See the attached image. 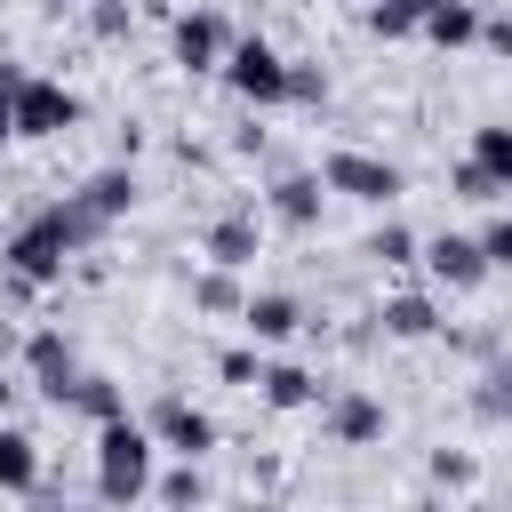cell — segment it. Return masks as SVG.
I'll use <instances>...</instances> for the list:
<instances>
[{
  "mask_svg": "<svg viewBox=\"0 0 512 512\" xmlns=\"http://www.w3.org/2000/svg\"><path fill=\"white\" fill-rule=\"evenodd\" d=\"M16 136V104H8V80H0V144Z\"/></svg>",
  "mask_w": 512,
  "mask_h": 512,
  "instance_id": "f1b7e54d",
  "label": "cell"
},
{
  "mask_svg": "<svg viewBox=\"0 0 512 512\" xmlns=\"http://www.w3.org/2000/svg\"><path fill=\"white\" fill-rule=\"evenodd\" d=\"M448 184H456V192H464V200H496V192H504V184H496V176H488V168H480V160H464V168H456V176H448Z\"/></svg>",
  "mask_w": 512,
  "mask_h": 512,
  "instance_id": "7402d4cb",
  "label": "cell"
},
{
  "mask_svg": "<svg viewBox=\"0 0 512 512\" xmlns=\"http://www.w3.org/2000/svg\"><path fill=\"white\" fill-rule=\"evenodd\" d=\"M320 184H328V192H352V200H392V192H400V168H392V160H368V152H336V160L320 168Z\"/></svg>",
  "mask_w": 512,
  "mask_h": 512,
  "instance_id": "5b68a950",
  "label": "cell"
},
{
  "mask_svg": "<svg viewBox=\"0 0 512 512\" xmlns=\"http://www.w3.org/2000/svg\"><path fill=\"white\" fill-rule=\"evenodd\" d=\"M152 488V432L128 424V416H104L96 424V496L104 504H136Z\"/></svg>",
  "mask_w": 512,
  "mask_h": 512,
  "instance_id": "7a4b0ae2",
  "label": "cell"
},
{
  "mask_svg": "<svg viewBox=\"0 0 512 512\" xmlns=\"http://www.w3.org/2000/svg\"><path fill=\"white\" fill-rule=\"evenodd\" d=\"M152 440H168L176 456H200V448H216V424H208L192 400H160V408H152Z\"/></svg>",
  "mask_w": 512,
  "mask_h": 512,
  "instance_id": "52a82bcc",
  "label": "cell"
},
{
  "mask_svg": "<svg viewBox=\"0 0 512 512\" xmlns=\"http://www.w3.org/2000/svg\"><path fill=\"white\" fill-rule=\"evenodd\" d=\"M224 80H232L248 104H280V96H288V64H280L264 40H240V48L224 56Z\"/></svg>",
  "mask_w": 512,
  "mask_h": 512,
  "instance_id": "277c9868",
  "label": "cell"
},
{
  "mask_svg": "<svg viewBox=\"0 0 512 512\" xmlns=\"http://www.w3.org/2000/svg\"><path fill=\"white\" fill-rule=\"evenodd\" d=\"M424 32H432L440 48H464V40H480V16H472L464 0H432V8H424Z\"/></svg>",
  "mask_w": 512,
  "mask_h": 512,
  "instance_id": "7c38bea8",
  "label": "cell"
},
{
  "mask_svg": "<svg viewBox=\"0 0 512 512\" xmlns=\"http://www.w3.org/2000/svg\"><path fill=\"white\" fill-rule=\"evenodd\" d=\"M224 56V24L216 16H176V64L184 72H216Z\"/></svg>",
  "mask_w": 512,
  "mask_h": 512,
  "instance_id": "ba28073f",
  "label": "cell"
},
{
  "mask_svg": "<svg viewBox=\"0 0 512 512\" xmlns=\"http://www.w3.org/2000/svg\"><path fill=\"white\" fill-rule=\"evenodd\" d=\"M272 208H280L288 224H312V216H320V176H280V184H272Z\"/></svg>",
  "mask_w": 512,
  "mask_h": 512,
  "instance_id": "9a60e30c",
  "label": "cell"
},
{
  "mask_svg": "<svg viewBox=\"0 0 512 512\" xmlns=\"http://www.w3.org/2000/svg\"><path fill=\"white\" fill-rule=\"evenodd\" d=\"M8 104H16V136H64L80 120L72 88H56V80H8Z\"/></svg>",
  "mask_w": 512,
  "mask_h": 512,
  "instance_id": "3957f363",
  "label": "cell"
},
{
  "mask_svg": "<svg viewBox=\"0 0 512 512\" xmlns=\"http://www.w3.org/2000/svg\"><path fill=\"white\" fill-rule=\"evenodd\" d=\"M224 376L232 384H256V352H224Z\"/></svg>",
  "mask_w": 512,
  "mask_h": 512,
  "instance_id": "4316f807",
  "label": "cell"
},
{
  "mask_svg": "<svg viewBox=\"0 0 512 512\" xmlns=\"http://www.w3.org/2000/svg\"><path fill=\"white\" fill-rule=\"evenodd\" d=\"M328 424H336V440H376V432H384V408H376V400H336Z\"/></svg>",
  "mask_w": 512,
  "mask_h": 512,
  "instance_id": "ac0fdd59",
  "label": "cell"
},
{
  "mask_svg": "<svg viewBox=\"0 0 512 512\" xmlns=\"http://www.w3.org/2000/svg\"><path fill=\"white\" fill-rule=\"evenodd\" d=\"M160 496H168V504H200V496H208V488H200V472H192V456H184V472H168V480H160Z\"/></svg>",
  "mask_w": 512,
  "mask_h": 512,
  "instance_id": "603a6c76",
  "label": "cell"
},
{
  "mask_svg": "<svg viewBox=\"0 0 512 512\" xmlns=\"http://www.w3.org/2000/svg\"><path fill=\"white\" fill-rule=\"evenodd\" d=\"M384 328L392 336H432V304L424 296H400V304H384Z\"/></svg>",
  "mask_w": 512,
  "mask_h": 512,
  "instance_id": "44dd1931",
  "label": "cell"
},
{
  "mask_svg": "<svg viewBox=\"0 0 512 512\" xmlns=\"http://www.w3.org/2000/svg\"><path fill=\"white\" fill-rule=\"evenodd\" d=\"M0 360H8V328H0Z\"/></svg>",
  "mask_w": 512,
  "mask_h": 512,
  "instance_id": "1f68e13d",
  "label": "cell"
},
{
  "mask_svg": "<svg viewBox=\"0 0 512 512\" xmlns=\"http://www.w3.org/2000/svg\"><path fill=\"white\" fill-rule=\"evenodd\" d=\"M424 8H432V0H376V8H368V24H376L384 40H400V32H416V24H424Z\"/></svg>",
  "mask_w": 512,
  "mask_h": 512,
  "instance_id": "ffe728a7",
  "label": "cell"
},
{
  "mask_svg": "<svg viewBox=\"0 0 512 512\" xmlns=\"http://www.w3.org/2000/svg\"><path fill=\"white\" fill-rule=\"evenodd\" d=\"M96 232H104V224H88V216H80V200H64V208H48L40 224H24V232L8 240V264H16V280H24V288H48V280L64 272V256H72L80 240H96Z\"/></svg>",
  "mask_w": 512,
  "mask_h": 512,
  "instance_id": "6da1fadb",
  "label": "cell"
},
{
  "mask_svg": "<svg viewBox=\"0 0 512 512\" xmlns=\"http://www.w3.org/2000/svg\"><path fill=\"white\" fill-rule=\"evenodd\" d=\"M8 392H16V384H8V376H0V408H8Z\"/></svg>",
  "mask_w": 512,
  "mask_h": 512,
  "instance_id": "f546056e",
  "label": "cell"
},
{
  "mask_svg": "<svg viewBox=\"0 0 512 512\" xmlns=\"http://www.w3.org/2000/svg\"><path fill=\"white\" fill-rule=\"evenodd\" d=\"M376 256H384V264H408V256H416V240H408L400 224H384V232H376Z\"/></svg>",
  "mask_w": 512,
  "mask_h": 512,
  "instance_id": "d4e9b609",
  "label": "cell"
},
{
  "mask_svg": "<svg viewBox=\"0 0 512 512\" xmlns=\"http://www.w3.org/2000/svg\"><path fill=\"white\" fill-rule=\"evenodd\" d=\"M192 296H200V304H208V312H224V304H232V280H224V264H216V272H208V280H200V288H192Z\"/></svg>",
  "mask_w": 512,
  "mask_h": 512,
  "instance_id": "484cf974",
  "label": "cell"
},
{
  "mask_svg": "<svg viewBox=\"0 0 512 512\" xmlns=\"http://www.w3.org/2000/svg\"><path fill=\"white\" fill-rule=\"evenodd\" d=\"M32 480H40V448H32L24 432H0V488H8V496H24Z\"/></svg>",
  "mask_w": 512,
  "mask_h": 512,
  "instance_id": "4fadbf2b",
  "label": "cell"
},
{
  "mask_svg": "<svg viewBox=\"0 0 512 512\" xmlns=\"http://www.w3.org/2000/svg\"><path fill=\"white\" fill-rule=\"evenodd\" d=\"M0 80H16V72H8V56H0Z\"/></svg>",
  "mask_w": 512,
  "mask_h": 512,
  "instance_id": "4dcf8cb0",
  "label": "cell"
},
{
  "mask_svg": "<svg viewBox=\"0 0 512 512\" xmlns=\"http://www.w3.org/2000/svg\"><path fill=\"white\" fill-rule=\"evenodd\" d=\"M256 384H264L272 408H304V400H312V376H304V368H256Z\"/></svg>",
  "mask_w": 512,
  "mask_h": 512,
  "instance_id": "e0dca14e",
  "label": "cell"
},
{
  "mask_svg": "<svg viewBox=\"0 0 512 512\" xmlns=\"http://www.w3.org/2000/svg\"><path fill=\"white\" fill-rule=\"evenodd\" d=\"M208 256H216L224 272H240V264H256V224H248V216H224V224L208 232Z\"/></svg>",
  "mask_w": 512,
  "mask_h": 512,
  "instance_id": "8fae6325",
  "label": "cell"
},
{
  "mask_svg": "<svg viewBox=\"0 0 512 512\" xmlns=\"http://www.w3.org/2000/svg\"><path fill=\"white\" fill-rule=\"evenodd\" d=\"M240 320L256 328V344H280V336L296 328V304H288V296H248V304H240Z\"/></svg>",
  "mask_w": 512,
  "mask_h": 512,
  "instance_id": "5bb4252c",
  "label": "cell"
},
{
  "mask_svg": "<svg viewBox=\"0 0 512 512\" xmlns=\"http://www.w3.org/2000/svg\"><path fill=\"white\" fill-rule=\"evenodd\" d=\"M480 256H488V264H512V216H496V224L480 232Z\"/></svg>",
  "mask_w": 512,
  "mask_h": 512,
  "instance_id": "cb8c5ba5",
  "label": "cell"
},
{
  "mask_svg": "<svg viewBox=\"0 0 512 512\" xmlns=\"http://www.w3.org/2000/svg\"><path fill=\"white\" fill-rule=\"evenodd\" d=\"M128 192H136V184H128V168H104V176H88V192H80V216H88V224H112V216L128 208Z\"/></svg>",
  "mask_w": 512,
  "mask_h": 512,
  "instance_id": "30bf717a",
  "label": "cell"
},
{
  "mask_svg": "<svg viewBox=\"0 0 512 512\" xmlns=\"http://www.w3.org/2000/svg\"><path fill=\"white\" fill-rule=\"evenodd\" d=\"M480 40H488L496 56H512V16H496V24H480Z\"/></svg>",
  "mask_w": 512,
  "mask_h": 512,
  "instance_id": "83f0119b",
  "label": "cell"
},
{
  "mask_svg": "<svg viewBox=\"0 0 512 512\" xmlns=\"http://www.w3.org/2000/svg\"><path fill=\"white\" fill-rule=\"evenodd\" d=\"M64 400H72V408H88L96 424H104V416H128L120 384H104V376H72V392H64Z\"/></svg>",
  "mask_w": 512,
  "mask_h": 512,
  "instance_id": "2e32d148",
  "label": "cell"
},
{
  "mask_svg": "<svg viewBox=\"0 0 512 512\" xmlns=\"http://www.w3.org/2000/svg\"><path fill=\"white\" fill-rule=\"evenodd\" d=\"M424 264H432V280H448V288H480V280H488V256H480V240H464V232L424 240Z\"/></svg>",
  "mask_w": 512,
  "mask_h": 512,
  "instance_id": "8992f818",
  "label": "cell"
},
{
  "mask_svg": "<svg viewBox=\"0 0 512 512\" xmlns=\"http://www.w3.org/2000/svg\"><path fill=\"white\" fill-rule=\"evenodd\" d=\"M472 160L512 192V128H480V136H472Z\"/></svg>",
  "mask_w": 512,
  "mask_h": 512,
  "instance_id": "d6986e66",
  "label": "cell"
},
{
  "mask_svg": "<svg viewBox=\"0 0 512 512\" xmlns=\"http://www.w3.org/2000/svg\"><path fill=\"white\" fill-rule=\"evenodd\" d=\"M24 360H32V376H40V392H48L56 408H64V392H72V376H80V368H72V344H64V336L48 328V336H32V352H24Z\"/></svg>",
  "mask_w": 512,
  "mask_h": 512,
  "instance_id": "9c48e42d",
  "label": "cell"
}]
</instances>
